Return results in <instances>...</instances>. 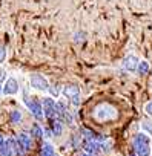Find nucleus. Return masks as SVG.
<instances>
[{"label":"nucleus","mask_w":152,"mask_h":156,"mask_svg":"<svg viewBox=\"0 0 152 156\" xmlns=\"http://www.w3.org/2000/svg\"><path fill=\"white\" fill-rule=\"evenodd\" d=\"M132 147H134V153L137 156H150L152 138L144 132H138V133H135V136L132 139Z\"/></svg>","instance_id":"obj_1"},{"label":"nucleus","mask_w":152,"mask_h":156,"mask_svg":"<svg viewBox=\"0 0 152 156\" xmlns=\"http://www.w3.org/2000/svg\"><path fill=\"white\" fill-rule=\"evenodd\" d=\"M118 116V112L114 106L111 104H106V103H102L98 106L94 107L92 110V118L98 122H106V121H112Z\"/></svg>","instance_id":"obj_2"},{"label":"nucleus","mask_w":152,"mask_h":156,"mask_svg":"<svg viewBox=\"0 0 152 156\" xmlns=\"http://www.w3.org/2000/svg\"><path fill=\"white\" fill-rule=\"evenodd\" d=\"M23 104L28 107V110L31 112V115L37 119V121H43L45 116H43V109H42V103L29 95H23Z\"/></svg>","instance_id":"obj_3"},{"label":"nucleus","mask_w":152,"mask_h":156,"mask_svg":"<svg viewBox=\"0 0 152 156\" xmlns=\"http://www.w3.org/2000/svg\"><path fill=\"white\" fill-rule=\"evenodd\" d=\"M61 95L69 100L71 106H74L77 109L80 106V87L75 86V84H66L63 89H61Z\"/></svg>","instance_id":"obj_4"},{"label":"nucleus","mask_w":152,"mask_h":156,"mask_svg":"<svg viewBox=\"0 0 152 156\" xmlns=\"http://www.w3.org/2000/svg\"><path fill=\"white\" fill-rule=\"evenodd\" d=\"M29 86L34 90H37V92H48L49 81L40 73H31L29 75Z\"/></svg>","instance_id":"obj_5"},{"label":"nucleus","mask_w":152,"mask_h":156,"mask_svg":"<svg viewBox=\"0 0 152 156\" xmlns=\"http://www.w3.org/2000/svg\"><path fill=\"white\" fill-rule=\"evenodd\" d=\"M42 109H43V116L46 119H52L57 116V112H55V100L52 97H45L42 98Z\"/></svg>","instance_id":"obj_6"},{"label":"nucleus","mask_w":152,"mask_h":156,"mask_svg":"<svg viewBox=\"0 0 152 156\" xmlns=\"http://www.w3.org/2000/svg\"><path fill=\"white\" fill-rule=\"evenodd\" d=\"M20 90V86H19V81L17 78L11 76V78H6L5 84H2V95L5 97H13V95H17Z\"/></svg>","instance_id":"obj_7"},{"label":"nucleus","mask_w":152,"mask_h":156,"mask_svg":"<svg viewBox=\"0 0 152 156\" xmlns=\"http://www.w3.org/2000/svg\"><path fill=\"white\" fill-rule=\"evenodd\" d=\"M80 148H82L83 153H88V154H91V156H98V154L102 153L100 142H95V141H86V139H82Z\"/></svg>","instance_id":"obj_8"},{"label":"nucleus","mask_w":152,"mask_h":156,"mask_svg":"<svg viewBox=\"0 0 152 156\" xmlns=\"http://www.w3.org/2000/svg\"><path fill=\"white\" fill-rule=\"evenodd\" d=\"M16 144H17V147H20V150H23V151L32 150V138H31L28 133H25V132H20V133L16 136Z\"/></svg>","instance_id":"obj_9"},{"label":"nucleus","mask_w":152,"mask_h":156,"mask_svg":"<svg viewBox=\"0 0 152 156\" xmlns=\"http://www.w3.org/2000/svg\"><path fill=\"white\" fill-rule=\"evenodd\" d=\"M138 58L135 57V55H126L124 58H123V61H121V67L126 70V72H135L137 70V66H138Z\"/></svg>","instance_id":"obj_10"},{"label":"nucleus","mask_w":152,"mask_h":156,"mask_svg":"<svg viewBox=\"0 0 152 156\" xmlns=\"http://www.w3.org/2000/svg\"><path fill=\"white\" fill-rule=\"evenodd\" d=\"M48 122H49V130L52 132V135L54 136H60L61 133H63V122L55 116V118H52V119H48Z\"/></svg>","instance_id":"obj_11"},{"label":"nucleus","mask_w":152,"mask_h":156,"mask_svg":"<svg viewBox=\"0 0 152 156\" xmlns=\"http://www.w3.org/2000/svg\"><path fill=\"white\" fill-rule=\"evenodd\" d=\"M54 154H55V147L49 141L43 142L40 147V156H54Z\"/></svg>","instance_id":"obj_12"},{"label":"nucleus","mask_w":152,"mask_h":156,"mask_svg":"<svg viewBox=\"0 0 152 156\" xmlns=\"http://www.w3.org/2000/svg\"><path fill=\"white\" fill-rule=\"evenodd\" d=\"M29 136L31 138H35V139H42L43 138V127L37 122H34L29 129Z\"/></svg>","instance_id":"obj_13"},{"label":"nucleus","mask_w":152,"mask_h":156,"mask_svg":"<svg viewBox=\"0 0 152 156\" xmlns=\"http://www.w3.org/2000/svg\"><path fill=\"white\" fill-rule=\"evenodd\" d=\"M68 142H69V145H71L72 148H80V144H82V136H80V133L71 135Z\"/></svg>","instance_id":"obj_14"},{"label":"nucleus","mask_w":152,"mask_h":156,"mask_svg":"<svg viewBox=\"0 0 152 156\" xmlns=\"http://www.w3.org/2000/svg\"><path fill=\"white\" fill-rule=\"evenodd\" d=\"M149 69H150V64L146 61V60H141V61H138V66H137V72L140 73V75H146L147 72H149Z\"/></svg>","instance_id":"obj_15"},{"label":"nucleus","mask_w":152,"mask_h":156,"mask_svg":"<svg viewBox=\"0 0 152 156\" xmlns=\"http://www.w3.org/2000/svg\"><path fill=\"white\" fill-rule=\"evenodd\" d=\"M140 126H141V132L152 136V119H144V121H141Z\"/></svg>","instance_id":"obj_16"},{"label":"nucleus","mask_w":152,"mask_h":156,"mask_svg":"<svg viewBox=\"0 0 152 156\" xmlns=\"http://www.w3.org/2000/svg\"><path fill=\"white\" fill-rule=\"evenodd\" d=\"M22 112H19V110H11L9 112V119H11V122L13 124H19L20 121H22Z\"/></svg>","instance_id":"obj_17"},{"label":"nucleus","mask_w":152,"mask_h":156,"mask_svg":"<svg viewBox=\"0 0 152 156\" xmlns=\"http://www.w3.org/2000/svg\"><path fill=\"white\" fill-rule=\"evenodd\" d=\"M13 150L6 145V144H3V145H0V156H13Z\"/></svg>","instance_id":"obj_18"},{"label":"nucleus","mask_w":152,"mask_h":156,"mask_svg":"<svg viewBox=\"0 0 152 156\" xmlns=\"http://www.w3.org/2000/svg\"><path fill=\"white\" fill-rule=\"evenodd\" d=\"M86 37L85 32H77V34H74V41H83Z\"/></svg>","instance_id":"obj_19"},{"label":"nucleus","mask_w":152,"mask_h":156,"mask_svg":"<svg viewBox=\"0 0 152 156\" xmlns=\"http://www.w3.org/2000/svg\"><path fill=\"white\" fill-rule=\"evenodd\" d=\"M6 60V49L3 46H0V64Z\"/></svg>","instance_id":"obj_20"},{"label":"nucleus","mask_w":152,"mask_h":156,"mask_svg":"<svg viewBox=\"0 0 152 156\" xmlns=\"http://www.w3.org/2000/svg\"><path fill=\"white\" fill-rule=\"evenodd\" d=\"M144 112H146V115L152 116V100H150L149 103H146V106H144Z\"/></svg>","instance_id":"obj_21"},{"label":"nucleus","mask_w":152,"mask_h":156,"mask_svg":"<svg viewBox=\"0 0 152 156\" xmlns=\"http://www.w3.org/2000/svg\"><path fill=\"white\" fill-rule=\"evenodd\" d=\"M3 81H6V70L0 67V84H3Z\"/></svg>","instance_id":"obj_22"},{"label":"nucleus","mask_w":152,"mask_h":156,"mask_svg":"<svg viewBox=\"0 0 152 156\" xmlns=\"http://www.w3.org/2000/svg\"><path fill=\"white\" fill-rule=\"evenodd\" d=\"M48 92H51V97H52V98L58 95V90H57V87H55V86H51V84H49V89H48Z\"/></svg>","instance_id":"obj_23"},{"label":"nucleus","mask_w":152,"mask_h":156,"mask_svg":"<svg viewBox=\"0 0 152 156\" xmlns=\"http://www.w3.org/2000/svg\"><path fill=\"white\" fill-rule=\"evenodd\" d=\"M5 139H6V138H5L2 133H0V145H3V144H5Z\"/></svg>","instance_id":"obj_24"},{"label":"nucleus","mask_w":152,"mask_h":156,"mask_svg":"<svg viewBox=\"0 0 152 156\" xmlns=\"http://www.w3.org/2000/svg\"><path fill=\"white\" fill-rule=\"evenodd\" d=\"M79 156H91V154H88V153H83V151H80V153H79Z\"/></svg>","instance_id":"obj_25"},{"label":"nucleus","mask_w":152,"mask_h":156,"mask_svg":"<svg viewBox=\"0 0 152 156\" xmlns=\"http://www.w3.org/2000/svg\"><path fill=\"white\" fill-rule=\"evenodd\" d=\"M0 95H2V84H0Z\"/></svg>","instance_id":"obj_26"},{"label":"nucleus","mask_w":152,"mask_h":156,"mask_svg":"<svg viewBox=\"0 0 152 156\" xmlns=\"http://www.w3.org/2000/svg\"><path fill=\"white\" fill-rule=\"evenodd\" d=\"M16 156H25V154H16Z\"/></svg>","instance_id":"obj_27"},{"label":"nucleus","mask_w":152,"mask_h":156,"mask_svg":"<svg viewBox=\"0 0 152 156\" xmlns=\"http://www.w3.org/2000/svg\"><path fill=\"white\" fill-rule=\"evenodd\" d=\"M54 156H58V154H57V153H55V154H54Z\"/></svg>","instance_id":"obj_28"},{"label":"nucleus","mask_w":152,"mask_h":156,"mask_svg":"<svg viewBox=\"0 0 152 156\" xmlns=\"http://www.w3.org/2000/svg\"><path fill=\"white\" fill-rule=\"evenodd\" d=\"M150 156H152V153H150Z\"/></svg>","instance_id":"obj_29"}]
</instances>
